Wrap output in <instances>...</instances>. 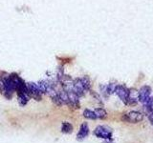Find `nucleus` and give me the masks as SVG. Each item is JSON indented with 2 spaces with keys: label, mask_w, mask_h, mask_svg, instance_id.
<instances>
[{
  "label": "nucleus",
  "mask_w": 153,
  "mask_h": 143,
  "mask_svg": "<svg viewBox=\"0 0 153 143\" xmlns=\"http://www.w3.org/2000/svg\"><path fill=\"white\" fill-rule=\"evenodd\" d=\"M94 135L99 138L110 140L112 138V130L106 126H98L95 129Z\"/></svg>",
  "instance_id": "1"
},
{
  "label": "nucleus",
  "mask_w": 153,
  "mask_h": 143,
  "mask_svg": "<svg viewBox=\"0 0 153 143\" xmlns=\"http://www.w3.org/2000/svg\"><path fill=\"white\" fill-rule=\"evenodd\" d=\"M123 119L124 121L129 123H138L141 122L143 119V114L137 111H130L123 116Z\"/></svg>",
  "instance_id": "2"
},
{
  "label": "nucleus",
  "mask_w": 153,
  "mask_h": 143,
  "mask_svg": "<svg viewBox=\"0 0 153 143\" xmlns=\"http://www.w3.org/2000/svg\"><path fill=\"white\" fill-rule=\"evenodd\" d=\"M139 92V101L142 102L143 104H146L147 100L149 99L151 94V88L149 86L145 85L138 91Z\"/></svg>",
  "instance_id": "3"
},
{
  "label": "nucleus",
  "mask_w": 153,
  "mask_h": 143,
  "mask_svg": "<svg viewBox=\"0 0 153 143\" xmlns=\"http://www.w3.org/2000/svg\"><path fill=\"white\" fill-rule=\"evenodd\" d=\"M115 94H116L119 98L122 100L123 103L127 102V98H128V94H129V89H127L126 86L123 85H117L116 90H115Z\"/></svg>",
  "instance_id": "4"
},
{
  "label": "nucleus",
  "mask_w": 153,
  "mask_h": 143,
  "mask_svg": "<svg viewBox=\"0 0 153 143\" xmlns=\"http://www.w3.org/2000/svg\"><path fill=\"white\" fill-rule=\"evenodd\" d=\"M27 89H28V92L30 97H35L37 100H40L41 98V93L39 89H38V86L37 84L33 83V82H30V83H27Z\"/></svg>",
  "instance_id": "5"
},
{
  "label": "nucleus",
  "mask_w": 153,
  "mask_h": 143,
  "mask_svg": "<svg viewBox=\"0 0 153 143\" xmlns=\"http://www.w3.org/2000/svg\"><path fill=\"white\" fill-rule=\"evenodd\" d=\"M72 90L79 95V97H82L85 94V88L81 82L80 78H76L73 81V85H72Z\"/></svg>",
  "instance_id": "6"
},
{
  "label": "nucleus",
  "mask_w": 153,
  "mask_h": 143,
  "mask_svg": "<svg viewBox=\"0 0 153 143\" xmlns=\"http://www.w3.org/2000/svg\"><path fill=\"white\" fill-rule=\"evenodd\" d=\"M67 93H68V97H69V105L71 107L73 108H79V97L78 94H76L73 90H69L67 91Z\"/></svg>",
  "instance_id": "7"
},
{
  "label": "nucleus",
  "mask_w": 153,
  "mask_h": 143,
  "mask_svg": "<svg viewBox=\"0 0 153 143\" xmlns=\"http://www.w3.org/2000/svg\"><path fill=\"white\" fill-rule=\"evenodd\" d=\"M139 101V92L136 89H130L129 90V94L127 98L126 104L128 105H134Z\"/></svg>",
  "instance_id": "8"
},
{
  "label": "nucleus",
  "mask_w": 153,
  "mask_h": 143,
  "mask_svg": "<svg viewBox=\"0 0 153 143\" xmlns=\"http://www.w3.org/2000/svg\"><path fill=\"white\" fill-rule=\"evenodd\" d=\"M89 135V127L86 123L81 124V126L79 128V131L76 135V137H78L79 140H82L85 137H87V136Z\"/></svg>",
  "instance_id": "9"
},
{
  "label": "nucleus",
  "mask_w": 153,
  "mask_h": 143,
  "mask_svg": "<svg viewBox=\"0 0 153 143\" xmlns=\"http://www.w3.org/2000/svg\"><path fill=\"white\" fill-rule=\"evenodd\" d=\"M29 98H30V95L26 93H18V101L19 104L24 106L26 105V103L29 101Z\"/></svg>",
  "instance_id": "10"
},
{
  "label": "nucleus",
  "mask_w": 153,
  "mask_h": 143,
  "mask_svg": "<svg viewBox=\"0 0 153 143\" xmlns=\"http://www.w3.org/2000/svg\"><path fill=\"white\" fill-rule=\"evenodd\" d=\"M37 86H38V89H39V91H40V93L45 94V93H47V90H48V88H49L50 83L47 82V81L41 80L37 83Z\"/></svg>",
  "instance_id": "11"
},
{
  "label": "nucleus",
  "mask_w": 153,
  "mask_h": 143,
  "mask_svg": "<svg viewBox=\"0 0 153 143\" xmlns=\"http://www.w3.org/2000/svg\"><path fill=\"white\" fill-rule=\"evenodd\" d=\"M95 114H96V116H97V118H100V119H103L107 116V113L106 111H105L104 109L102 108H97V109H95V111H94Z\"/></svg>",
  "instance_id": "12"
},
{
  "label": "nucleus",
  "mask_w": 153,
  "mask_h": 143,
  "mask_svg": "<svg viewBox=\"0 0 153 143\" xmlns=\"http://www.w3.org/2000/svg\"><path fill=\"white\" fill-rule=\"evenodd\" d=\"M73 131V126L69 122H63L61 125V132L64 133H71Z\"/></svg>",
  "instance_id": "13"
},
{
  "label": "nucleus",
  "mask_w": 153,
  "mask_h": 143,
  "mask_svg": "<svg viewBox=\"0 0 153 143\" xmlns=\"http://www.w3.org/2000/svg\"><path fill=\"white\" fill-rule=\"evenodd\" d=\"M59 98L61 100L62 104H68L69 103V97H68V93L67 91H61L59 93Z\"/></svg>",
  "instance_id": "14"
},
{
  "label": "nucleus",
  "mask_w": 153,
  "mask_h": 143,
  "mask_svg": "<svg viewBox=\"0 0 153 143\" xmlns=\"http://www.w3.org/2000/svg\"><path fill=\"white\" fill-rule=\"evenodd\" d=\"M83 116L87 119H96L97 118L94 111H91V110H89V109H86L83 111Z\"/></svg>",
  "instance_id": "15"
},
{
  "label": "nucleus",
  "mask_w": 153,
  "mask_h": 143,
  "mask_svg": "<svg viewBox=\"0 0 153 143\" xmlns=\"http://www.w3.org/2000/svg\"><path fill=\"white\" fill-rule=\"evenodd\" d=\"M117 84L115 83H109L108 85L105 86V91H106L107 94H112L115 93V90H116Z\"/></svg>",
  "instance_id": "16"
},
{
  "label": "nucleus",
  "mask_w": 153,
  "mask_h": 143,
  "mask_svg": "<svg viewBox=\"0 0 153 143\" xmlns=\"http://www.w3.org/2000/svg\"><path fill=\"white\" fill-rule=\"evenodd\" d=\"M80 79H81V82H82V84H83V86H84L85 90H86V91L90 90V87H91V82H90L89 77H87V76H84V77L80 78Z\"/></svg>",
  "instance_id": "17"
},
{
  "label": "nucleus",
  "mask_w": 153,
  "mask_h": 143,
  "mask_svg": "<svg viewBox=\"0 0 153 143\" xmlns=\"http://www.w3.org/2000/svg\"><path fill=\"white\" fill-rule=\"evenodd\" d=\"M146 106V109H147V111H149V112H152L153 111V97H149V99L147 100V102L145 104Z\"/></svg>",
  "instance_id": "18"
},
{
  "label": "nucleus",
  "mask_w": 153,
  "mask_h": 143,
  "mask_svg": "<svg viewBox=\"0 0 153 143\" xmlns=\"http://www.w3.org/2000/svg\"><path fill=\"white\" fill-rule=\"evenodd\" d=\"M148 119H149V121L153 124V111L149 114V116H148Z\"/></svg>",
  "instance_id": "19"
}]
</instances>
